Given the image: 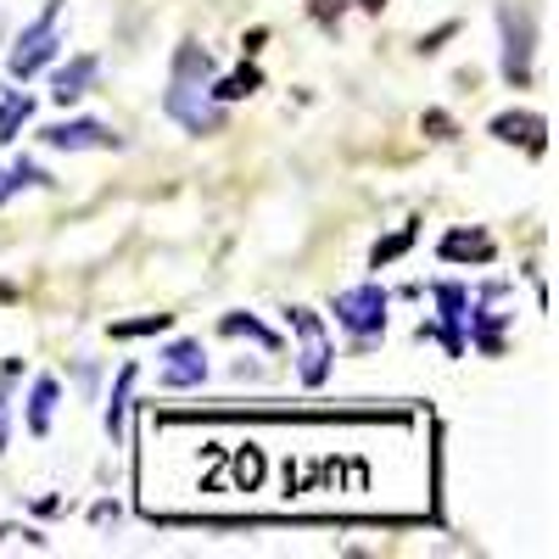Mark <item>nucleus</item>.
I'll return each mask as SVG.
<instances>
[{
  "mask_svg": "<svg viewBox=\"0 0 559 559\" xmlns=\"http://www.w3.org/2000/svg\"><path fill=\"white\" fill-rule=\"evenodd\" d=\"M168 118L185 123L191 134H218L224 112L213 102V57L202 45H179L174 51V79H168V96H163Z\"/></svg>",
  "mask_w": 559,
  "mask_h": 559,
  "instance_id": "f257e3e1",
  "label": "nucleus"
},
{
  "mask_svg": "<svg viewBox=\"0 0 559 559\" xmlns=\"http://www.w3.org/2000/svg\"><path fill=\"white\" fill-rule=\"evenodd\" d=\"M498 28H503V79L509 90L532 84V51H537V23L526 7H498Z\"/></svg>",
  "mask_w": 559,
  "mask_h": 559,
  "instance_id": "f03ea898",
  "label": "nucleus"
},
{
  "mask_svg": "<svg viewBox=\"0 0 559 559\" xmlns=\"http://www.w3.org/2000/svg\"><path fill=\"white\" fill-rule=\"evenodd\" d=\"M57 23H62V0H45V12L17 34V45H12V79H34L45 62L57 57Z\"/></svg>",
  "mask_w": 559,
  "mask_h": 559,
  "instance_id": "7ed1b4c3",
  "label": "nucleus"
},
{
  "mask_svg": "<svg viewBox=\"0 0 559 559\" xmlns=\"http://www.w3.org/2000/svg\"><path fill=\"white\" fill-rule=\"evenodd\" d=\"M292 319V331H297V376H302V386H324L331 381V336H324V324H319V313L313 308H292L286 313Z\"/></svg>",
  "mask_w": 559,
  "mask_h": 559,
  "instance_id": "20e7f679",
  "label": "nucleus"
},
{
  "mask_svg": "<svg viewBox=\"0 0 559 559\" xmlns=\"http://www.w3.org/2000/svg\"><path fill=\"white\" fill-rule=\"evenodd\" d=\"M336 324L342 331H353L358 342H376L386 331V292L369 280V286H353L336 297Z\"/></svg>",
  "mask_w": 559,
  "mask_h": 559,
  "instance_id": "39448f33",
  "label": "nucleus"
},
{
  "mask_svg": "<svg viewBox=\"0 0 559 559\" xmlns=\"http://www.w3.org/2000/svg\"><path fill=\"white\" fill-rule=\"evenodd\" d=\"M431 297H437L442 319L431 324V331L419 324V336H437V342L448 347V358H464V319H471V286H459V280H437Z\"/></svg>",
  "mask_w": 559,
  "mask_h": 559,
  "instance_id": "423d86ee",
  "label": "nucleus"
},
{
  "mask_svg": "<svg viewBox=\"0 0 559 559\" xmlns=\"http://www.w3.org/2000/svg\"><path fill=\"white\" fill-rule=\"evenodd\" d=\"M39 140H45V146H57V152H118L123 146V140L107 123H96V118L51 123V129H39Z\"/></svg>",
  "mask_w": 559,
  "mask_h": 559,
  "instance_id": "0eeeda50",
  "label": "nucleus"
},
{
  "mask_svg": "<svg viewBox=\"0 0 559 559\" xmlns=\"http://www.w3.org/2000/svg\"><path fill=\"white\" fill-rule=\"evenodd\" d=\"M168 392H185V386H202L207 381V358H202V342H174L163 353V376H157Z\"/></svg>",
  "mask_w": 559,
  "mask_h": 559,
  "instance_id": "6e6552de",
  "label": "nucleus"
},
{
  "mask_svg": "<svg viewBox=\"0 0 559 559\" xmlns=\"http://www.w3.org/2000/svg\"><path fill=\"white\" fill-rule=\"evenodd\" d=\"M492 134L503 140V146H526L532 157H543V152H548V140H543V134H548V123H543L537 112H498V118H492Z\"/></svg>",
  "mask_w": 559,
  "mask_h": 559,
  "instance_id": "1a4fd4ad",
  "label": "nucleus"
},
{
  "mask_svg": "<svg viewBox=\"0 0 559 559\" xmlns=\"http://www.w3.org/2000/svg\"><path fill=\"white\" fill-rule=\"evenodd\" d=\"M96 73H102V62L96 57H73L68 68H57V79H51V102L57 107H73L79 96H90V84H96Z\"/></svg>",
  "mask_w": 559,
  "mask_h": 559,
  "instance_id": "9d476101",
  "label": "nucleus"
},
{
  "mask_svg": "<svg viewBox=\"0 0 559 559\" xmlns=\"http://www.w3.org/2000/svg\"><path fill=\"white\" fill-rule=\"evenodd\" d=\"M437 258L442 263H492V236L487 229H448Z\"/></svg>",
  "mask_w": 559,
  "mask_h": 559,
  "instance_id": "9b49d317",
  "label": "nucleus"
},
{
  "mask_svg": "<svg viewBox=\"0 0 559 559\" xmlns=\"http://www.w3.org/2000/svg\"><path fill=\"white\" fill-rule=\"evenodd\" d=\"M57 397H62V386H57L51 376H39V381H34V392H28V437H45V431H51Z\"/></svg>",
  "mask_w": 559,
  "mask_h": 559,
  "instance_id": "f8f14e48",
  "label": "nucleus"
},
{
  "mask_svg": "<svg viewBox=\"0 0 559 559\" xmlns=\"http://www.w3.org/2000/svg\"><path fill=\"white\" fill-rule=\"evenodd\" d=\"M28 118H34V102L23 90H7V102H0V140H17Z\"/></svg>",
  "mask_w": 559,
  "mask_h": 559,
  "instance_id": "ddd939ff",
  "label": "nucleus"
},
{
  "mask_svg": "<svg viewBox=\"0 0 559 559\" xmlns=\"http://www.w3.org/2000/svg\"><path fill=\"white\" fill-rule=\"evenodd\" d=\"M218 331H224V336H252V342H258V347H269V353L280 347V336L269 331V324H258L252 313H224V319H218Z\"/></svg>",
  "mask_w": 559,
  "mask_h": 559,
  "instance_id": "4468645a",
  "label": "nucleus"
},
{
  "mask_svg": "<svg viewBox=\"0 0 559 559\" xmlns=\"http://www.w3.org/2000/svg\"><path fill=\"white\" fill-rule=\"evenodd\" d=\"M258 84H263L258 68H236L229 79H213V102H218V107H224V102H241V96H252Z\"/></svg>",
  "mask_w": 559,
  "mask_h": 559,
  "instance_id": "2eb2a0df",
  "label": "nucleus"
},
{
  "mask_svg": "<svg viewBox=\"0 0 559 559\" xmlns=\"http://www.w3.org/2000/svg\"><path fill=\"white\" fill-rule=\"evenodd\" d=\"M129 392H134V364L118 369V386H112V403H107V437H123V408H129Z\"/></svg>",
  "mask_w": 559,
  "mask_h": 559,
  "instance_id": "dca6fc26",
  "label": "nucleus"
},
{
  "mask_svg": "<svg viewBox=\"0 0 559 559\" xmlns=\"http://www.w3.org/2000/svg\"><path fill=\"white\" fill-rule=\"evenodd\" d=\"M174 324V313H146V319H118L112 324V336L118 342H129V336H157V331H168Z\"/></svg>",
  "mask_w": 559,
  "mask_h": 559,
  "instance_id": "f3484780",
  "label": "nucleus"
},
{
  "mask_svg": "<svg viewBox=\"0 0 559 559\" xmlns=\"http://www.w3.org/2000/svg\"><path fill=\"white\" fill-rule=\"evenodd\" d=\"M23 185H51L34 163H12V168H0V202H7L12 191H23Z\"/></svg>",
  "mask_w": 559,
  "mask_h": 559,
  "instance_id": "a211bd4d",
  "label": "nucleus"
},
{
  "mask_svg": "<svg viewBox=\"0 0 559 559\" xmlns=\"http://www.w3.org/2000/svg\"><path fill=\"white\" fill-rule=\"evenodd\" d=\"M414 236H419V224H403V229H397V236H386V241H376V252H369V263H376V269H381V263H392V258H403V252L414 247Z\"/></svg>",
  "mask_w": 559,
  "mask_h": 559,
  "instance_id": "6ab92c4d",
  "label": "nucleus"
},
{
  "mask_svg": "<svg viewBox=\"0 0 559 559\" xmlns=\"http://www.w3.org/2000/svg\"><path fill=\"white\" fill-rule=\"evenodd\" d=\"M12 442V414H7V376H0V453Z\"/></svg>",
  "mask_w": 559,
  "mask_h": 559,
  "instance_id": "aec40b11",
  "label": "nucleus"
},
{
  "mask_svg": "<svg viewBox=\"0 0 559 559\" xmlns=\"http://www.w3.org/2000/svg\"><path fill=\"white\" fill-rule=\"evenodd\" d=\"M426 129H437V140H448V129H453V123H448L442 112H426Z\"/></svg>",
  "mask_w": 559,
  "mask_h": 559,
  "instance_id": "412c9836",
  "label": "nucleus"
},
{
  "mask_svg": "<svg viewBox=\"0 0 559 559\" xmlns=\"http://www.w3.org/2000/svg\"><path fill=\"white\" fill-rule=\"evenodd\" d=\"M358 7H364V12H381V7H386V0H358Z\"/></svg>",
  "mask_w": 559,
  "mask_h": 559,
  "instance_id": "4be33fe9",
  "label": "nucleus"
},
{
  "mask_svg": "<svg viewBox=\"0 0 559 559\" xmlns=\"http://www.w3.org/2000/svg\"><path fill=\"white\" fill-rule=\"evenodd\" d=\"M12 297H17V292H12V286H0V302H12Z\"/></svg>",
  "mask_w": 559,
  "mask_h": 559,
  "instance_id": "5701e85b",
  "label": "nucleus"
}]
</instances>
